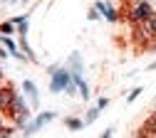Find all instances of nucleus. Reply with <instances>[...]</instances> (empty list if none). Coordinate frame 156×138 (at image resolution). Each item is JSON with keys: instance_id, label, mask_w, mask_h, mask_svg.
I'll return each instance as SVG.
<instances>
[{"instance_id": "nucleus-1", "label": "nucleus", "mask_w": 156, "mask_h": 138, "mask_svg": "<svg viewBox=\"0 0 156 138\" xmlns=\"http://www.w3.org/2000/svg\"><path fill=\"white\" fill-rule=\"evenodd\" d=\"M50 74H52L50 91H52V94L67 91V86L72 84V72H69V69H62V67H52V69H50Z\"/></svg>"}, {"instance_id": "nucleus-2", "label": "nucleus", "mask_w": 156, "mask_h": 138, "mask_svg": "<svg viewBox=\"0 0 156 138\" xmlns=\"http://www.w3.org/2000/svg\"><path fill=\"white\" fill-rule=\"evenodd\" d=\"M151 15H156L154 8H151V3H139V5H131V8L126 10V17H129L131 25H141V22H146Z\"/></svg>"}, {"instance_id": "nucleus-3", "label": "nucleus", "mask_w": 156, "mask_h": 138, "mask_svg": "<svg viewBox=\"0 0 156 138\" xmlns=\"http://www.w3.org/2000/svg\"><path fill=\"white\" fill-rule=\"evenodd\" d=\"M8 116L12 118V121H15L17 126H23V123H25V118L30 116V109L25 106V101H23L20 96H15V101H12V106L8 109Z\"/></svg>"}, {"instance_id": "nucleus-4", "label": "nucleus", "mask_w": 156, "mask_h": 138, "mask_svg": "<svg viewBox=\"0 0 156 138\" xmlns=\"http://www.w3.org/2000/svg\"><path fill=\"white\" fill-rule=\"evenodd\" d=\"M15 89H12V84H3L0 86V111L3 113H8V109L12 106V101H15Z\"/></svg>"}, {"instance_id": "nucleus-5", "label": "nucleus", "mask_w": 156, "mask_h": 138, "mask_svg": "<svg viewBox=\"0 0 156 138\" xmlns=\"http://www.w3.org/2000/svg\"><path fill=\"white\" fill-rule=\"evenodd\" d=\"M131 39H134L136 47H151V45H154V39H151L149 32L144 30V25H134V30H131Z\"/></svg>"}, {"instance_id": "nucleus-6", "label": "nucleus", "mask_w": 156, "mask_h": 138, "mask_svg": "<svg viewBox=\"0 0 156 138\" xmlns=\"http://www.w3.org/2000/svg\"><path fill=\"white\" fill-rule=\"evenodd\" d=\"M94 10L99 12L102 17H107L109 22H116L119 20V12H116V8L112 3H107V0H99V3H94Z\"/></svg>"}, {"instance_id": "nucleus-7", "label": "nucleus", "mask_w": 156, "mask_h": 138, "mask_svg": "<svg viewBox=\"0 0 156 138\" xmlns=\"http://www.w3.org/2000/svg\"><path fill=\"white\" fill-rule=\"evenodd\" d=\"M55 116H57L55 111H45V113H40V116H37L35 121H32V123H30V126L25 128V136H30V133H35V131H40V128H42L45 123H50V121H52Z\"/></svg>"}, {"instance_id": "nucleus-8", "label": "nucleus", "mask_w": 156, "mask_h": 138, "mask_svg": "<svg viewBox=\"0 0 156 138\" xmlns=\"http://www.w3.org/2000/svg\"><path fill=\"white\" fill-rule=\"evenodd\" d=\"M23 89H25V94L30 96V101H32V109H37V106H40V96H37V89H35V84L30 82V79H25Z\"/></svg>"}, {"instance_id": "nucleus-9", "label": "nucleus", "mask_w": 156, "mask_h": 138, "mask_svg": "<svg viewBox=\"0 0 156 138\" xmlns=\"http://www.w3.org/2000/svg\"><path fill=\"white\" fill-rule=\"evenodd\" d=\"M72 79H74V84H77V89H80L82 99L87 101V99H89V86H87V82L82 79V74H77V72H72Z\"/></svg>"}, {"instance_id": "nucleus-10", "label": "nucleus", "mask_w": 156, "mask_h": 138, "mask_svg": "<svg viewBox=\"0 0 156 138\" xmlns=\"http://www.w3.org/2000/svg\"><path fill=\"white\" fill-rule=\"evenodd\" d=\"M139 133H146L149 138H151V136H156V113H151L146 121H144V126H141V131H139Z\"/></svg>"}, {"instance_id": "nucleus-11", "label": "nucleus", "mask_w": 156, "mask_h": 138, "mask_svg": "<svg viewBox=\"0 0 156 138\" xmlns=\"http://www.w3.org/2000/svg\"><path fill=\"white\" fill-rule=\"evenodd\" d=\"M141 25H144V30L149 32V37L156 42V15H151V17L146 20V22H141Z\"/></svg>"}, {"instance_id": "nucleus-12", "label": "nucleus", "mask_w": 156, "mask_h": 138, "mask_svg": "<svg viewBox=\"0 0 156 138\" xmlns=\"http://www.w3.org/2000/svg\"><path fill=\"white\" fill-rule=\"evenodd\" d=\"M65 123H67V128H69V131H80V128L84 126V121H82V118H67Z\"/></svg>"}, {"instance_id": "nucleus-13", "label": "nucleus", "mask_w": 156, "mask_h": 138, "mask_svg": "<svg viewBox=\"0 0 156 138\" xmlns=\"http://www.w3.org/2000/svg\"><path fill=\"white\" fill-rule=\"evenodd\" d=\"M12 32H15V22H12V20H10V22H3V25H0V35L10 37Z\"/></svg>"}, {"instance_id": "nucleus-14", "label": "nucleus", "mask_w": 156, "mask_h": 138, "mask_svg": "<svg viewBox=\"0 0 156 138\" xmlns=\"http://www.w3.org/2000/svg\"><path fill=\"white\" fill-rule=\"evenodd\" d=\"M99 106H94V109H89V113H87V118H84V123H92V121H97V116H99Z\"/></svg>"}, {"instance_id": "nucleus-15", "label": "nucleus", "mask_w": 156, "mask_h": 138, "mask_svg": "<svg viewBox=\"0 0 156 138\" xmlns=\"http://www.w3.org/2000/svg\"><path fill=\"white\" fill-rule=\"evenodd\" d=\"M144 89L141 86H136V89H131V94H129V101H134V99H139V94H141Z\"/></svg>"}, {"instance_id": "nucleus-16", "label": "nucleus", "mask_w": 156, "mask_h": 138, "mask_svg": "<svg viewBox=\"0 0 156 138\" xmlns=\"http://www.w3.org/2000/svg\"><path fill=\"white\" fill-rule=\"evenodd\" d=\"M17 32H20L23 37L27 35V20H25V22H20V25H17Z\"/></svg>"}, {"instance_id": "nucleus-17", "label": "nucleus", "mask_w": 156, "mask_h": 138, "mask_svg": "<svg viewBox=\"0 0 156 138\" xmlns=\"http://www.w3.org/2000/svg\"><path fill=\"white\" fill-rule=\"evenodd\" d=\"M0 138H12V128H3L0 131Z\"/></svg>"}, {"instance_id": "nucleus-18", "label": "nucleus", "mask_w": 156, "mask_h": 138, "mask_svg": "<svg viewBox=\"0 0 156 138\" xmlns=\"http://www.w3.org/2000/svg\"><path fill=\"white\" fill-rule=\"evenodd\" d=\"M107 104H109V99H107V96H102L99 101H97V106H99V109H107Z\"/></svg>"}, {"instance_id": "nucleus-19", "label": "nucleus", "mask_w": 156, "mask_h": 138, "mask_svg": "<svg viewBox=\"0 0 156 138\" xmlns=\"http://www.w3.org/2000/svg\"><path fill=\"white\" fill-rule=\"evenodd\" d=\"M99 138H112V128H107V131H104V133H102Z\"/></svg>"}, {"instance_id": "nucleus-20", "label": "nucleus", "mask_w": 156, "mask_h": 138, "mask_svg": "<svg viewBox=\"0 0 156 138\" xmlns=\"http://www.w3.org/2000/svg\"><path fill=\"white\" fill-rule=\"evenodd\" d=\"M126 3H131V5H139V3H149V0H126Z\"/></svg>"}, {"instance_id": "nucleus-21", "label": "nucleus", "mask_w": 156, "mask_h": 138, "mask_svg": "<svg viewBox=\"0 0 156 138\" xmlns=\"http://www.w3.org/2000/svg\"><path fill=\"white\" fill-rule=\"evenodd\" d=\"M136 138H149V136H146V133H139V136H136Z\"/></svg>"}, {"instance_id": "nucleus-22", "label": "nucleus", "mask_w": 156, "mask_h": 138, "mask_svg": "<svg viewBox=\"0 0 156 138\" xmlns=\"http://www.w3.org/2000/svg\"><path fill=\"white\" fill-rule=\"evenodd\" d=\"M3 128H5V123H3V118H0V131H3Z\"/></svg>"}, {"instance_id": "nucleus-23", "label": "nucleus", "mask_w": 156, "mask_h": 138, "mask_svg": "<svg viewBox=\"0 0 156 138\" xmlns=\"http://www.w3.org/2000/svg\"><path fill=\"white\" fill-rule=\"evenodd\" d=\"M3 37H5V35H0V42H3Z\"/></svg>"}, {"instance_id": "nucleus-24", "label": "nucleus", "mask_w": 156, "mask_h": 138, "mask_svg": "<svg viewBox=\"0 0 156 138\" xmlns=\"http://www.w3.org/2000/svg\"><path fill=\"white\" fill-rule=\"evenodd\" d=\"M0 79H3V69H0Z\"/></svg>"}, {"instance_id": "nucleus-25", "label": "nucleus", "mask_w": 156, "mask_h": 138, "mask_svg": "<svg viewBox=\"0 0 156 138\" xmlns=\"http://www.w3.org/2000/svg\"><path fill=\"white\" fill-rule=\"evenodd\" d=\"M124 3H126V0H124Z\"/></svg>"}]
</instances>
